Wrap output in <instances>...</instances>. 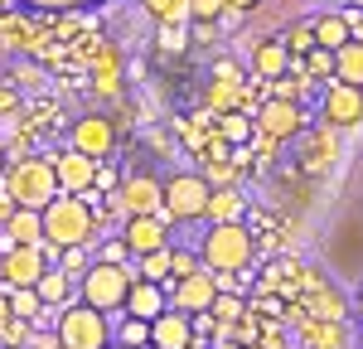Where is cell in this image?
Returning a JSON list of instances; mask_svg holds the SVG:
<instances>
[{
    "label": "cell",
    "instance_id": "ffe728a7",
    "mask_svg": "<svg viewBox=\"0 0 363 349\" xmlns=\"http://www.w3.org/2000/svg\"><path fill=\"white\" fill-rule=\"evenodd\" d=\"M291 73H301L306 83H330V78H335V49H320V44H315L301 63H291Z\"/></svg>",
    "mask_w": 363,
    "mask_h": 349
},
{
    "label": "cell",
    "instance_id": "f1b7e54d",
    "mask_svg": "<svg viewBox=\"0 0 363 349\" xmlns=\"http://www.w3.org/2000/svg\"><path fill=\"white\" fill-rule=\"evenodd\" d=\"M189 15L208 25V20H218V15H223V0H189Z\"/></svg>",
    "mask_w": 363,
    "mask_h": 349
},
{
    "label": "cell",
    "instance_id": "836d02e7",
    "mask_svg": "<svg viewBox=\"0 0 363 349\" xmlns=\"http://www.w3.org/2000/svg\"><path fill=\"white\" fill-rule=\"evenodd\" d=\"M184 272H194V257L189 253H174V272L169 277H184Z\"/></svg>",
    "mask_w": 363,
    "mask_h": 349
},
{
    "label": "cell",
    "instance_id": "277c9868",
    "mask_svg": "<svg viewBox=\"0 0 363 349\" xmlns=\"http://www.w3.org/2000/svg\"><path fill=\"white\" fill-rule=\"evenodd\" d=\"M131 272L121 267V262H92L83 277H78V291H83V301L87 306H97V311H121L126 306V291H131Z\"/></svg>",
    "mask_w": 363,
    "mask_h": 349
},
{
    "label": "cell",
    "instance_id": "7c38bea8",
    "mask_svg": "<svg viewBox=\"0 0 363 349\" xmlns=\"http://www.w3.org/2000/svg\"><path fill=\"white\" fill-rule=\"evenodd\" d=\"M112 145H116V126L107 116H83V121H73V150L102 160V155H112Z\"/></svg>",
    "mask_w": 363,
    "mask_h": 349
},
{
    "label": "cell",
    "instance_id": "cb8c5ba5",
    "mask_svg": "<svg viewBox=\"0 0 363 349\" xmlns=\"http://www.w3.org/2000/svg\"><path fill=\"white\" fill-rule=\"evenodd\" d=\"M203 218H213V223H223V218H242V194L238 189H218V194H208V214Z\"/></svg>",
    "mask_w": 363,
    "mask_h": 349
},
{
    "label": "cell",
    "instance_id": "ab89813d",
    "mask_svg": "<svg viewBox=\"0 0 363 349\" xmlns=\"http://www.w3.org/2000/svg\"><path fill=\"white\" fill-rule=\"evenodd\" d=\"M0 349H5V345H0Z\"/></svg>",
    "mask_w": 363,
    "mask_h": 349
},
{
    "label": "cell",
    "instance_id": "3957f363",
    "mask_svg": "<svg viewBox=\"0 0 363 349\" xmlns=\"http://www.w3.org/2000/svg\"><path fill=\"white\" fill-rule=\"evenodd\" d=\"M54 340H58V349H107L112 345V320H107V311L78 301V306H68L58 316Z\"/></svg>",
    "mask_w": 363,
    "mask_h": 349
},
{
    "label": "cell",
    "instance_id": "83f0119b",
    "mask_svg": "<svg viewBox=\"0 0 363 349\" xmlns=\"http://www.w3.org/2000/svg\"><path fill=\"white\" fill-rule=\"evenodd\" d=\"M208 316H218V320H238L242 316V296H213V306H208Z\"/></svg>",
    "mask_w": 363,
    "mask_h": 349
},
{
    "label": "cell",
    "instance_id": "5bb4252c",
    "mask_svg": "<svg viewBox=\"0 0 363 349\" xmlns=\"http://www.w3.org/2000/svg\"><path fill=\"white\" fill-rule=\"evenodd\" d=\"M0 277H5L10 287H34V282L44 277V257H39V248L15 243V248L0 257Z\"/></svg>",
    "mask_w": 363,
    "mask_h": 349
},
{
    "label": "cell",
    "instance_id": "8992f818",
    "mask_svg": "<svg viewBox=\"0 0 363 349\" xmlns=\"http://www.w3.org/2000/svg\"><path fill=\"white\" fill-rule=\"evenodd\" d=\"M208 179L203 174H174L165 179V204H160V214H165L169 223H194L208 214Z\"/></svg>",
    "mask_w": 363,
    "mask_h": 349
},
{
    "label": "cell",
    "instance_id": "4fadbf2b",
    "mask_svg": "<svg viewBox=\"0 0 363 349\" xmlns=\"http://www.w3.org/2000/svg\"><path fill=\"white\" fill-rule=\"evenodd\" d=\"M121 209L126 214H160V204H165V179H150V174H131L126 184H121Z\"/></svg>",
    "mask_w": 363,
    "mask_h": 349
},
{
    "label": "cell",
    "instance_id": "5b68a950",
    "mask_svg": "<svg viewBox=\"0 0 363 349\" xmlns=\"http://www.w3.org/2000/svg\"><path fill=\"white\" fill-rule=\"evenodd\" d=\"M10 199L20 209H44V204L58 194V174H54V160H20L10 170Z\"/></svg>",
    "mask_w": 363,
    "mask_h": 349
},
{
    "label": "cell",
    "instance_id": "4316f807",
    "mask_svg": "<svg viewBox=\"0 0 363 349\" xmlns=\"http://www.w3.org/2000/svg\"><path fill=\"white\" fill-rule=\"evenodd\" d=\"M10 311H15L20 320H34V316H39V291H34V287H15V301H10Z\"/></svg>",
    "mask_w": 363,
    "mask_h": 349
},
{
    "label": "cell",
    "instance_id": "74e56055",
    "mask_svg": "<svg viewBox=\"0 0 363 349\" xmlns=\"http://www.w3.org/2000/svg\"><path fill=\"white\" fill-rule=\"evenodd\" d=\"M5 5H15V0H0V10H5Z\"/></svg>",
    "mask_w": 363,
    "mask_h": 349
},
{
    "label": "cell",
    "instance_id": "44dd1931",
    "mask_svg": "<svg viewBox=\"0 0 363 349\" xmlns=\"http://www.w3.org/2000/svg\"><path fill=\"white\" fill-rule=\"evenodd\" d=\"M335 78L339 83H359L363 87V39H349L335 49Z\"/></svg>",
    "mask_w": 363,
    "mask_h": 349
},
{
    "label": "cell",
    "instance_id": "6da1fadb",
    "mask_svg": "<svg viewBox=\"0 0 363 349\" xmlns=\"http://www.w3.org/2000/svg\"><path fill=\"white\" fill-rule=\"evenodd\" d=\"M39 214H44V243H54L58 253H63V248H87L92 233H97V218H92V209H87V194L58 189Z\"/></svg>",
    "mask_w": 363,
    "mask_h": 349
},
{
    "label": "cell",
    "instance_id": "484cf974",
    "mask_svg": "<svg viewBox=\"0 0 363 349\" xmlns=\"http://www.w3.org/2000/svg\"><path fill=\"white\" fill-rule=\"evenodd\" d=\"M286 49H291V54H310V49H315V25H310V20L291 25L286 29Z\"/></svg>",
    "mask_w": 363,
    "mask_h": 349
},
{
    "label": "cell",
    "instance_id": "f35d334b",
    "mask_svg": "<svg viewBox=\"0 0 363 349\" xmlns=\"http://www.w3.org/2000/svg\"><path fill=\"white\" fill-rule=\"evenodd\" d=\"M189 349H194V345H189Z\"/></svg>",
    "mask_w": 363,
    "mask_h": 349
},
{
    "label": "cell",
    "instance_id": "d590c367",
    "mask_svg": "<svg viewBox=\"0 0 363 349\" xmlns=\"http://www.w3.org/2000/svg\"><path fill=\"white\" fill-rule=\"evenodd\" d=\"M15 209H20V204L10 199V189H5V194H0V218H10V214H15Z\"/></svg>",
    "mask_w": 363,
    "mask_h": 349
},
{
    "label": "cell",
    "instance_id": "8fae6325",
    "mask_svg": "<svg viewBox=\"0 0 363 349\" xmlns=\"http://www.w3.org/2000/svg\"><path fill=\"white\" fill-rule=\"evenodd\" d=\"M97 165H102V160H92V155H83V150L58 155V160H54L58 189H68V194H87V189L97 184Z\"/></svg>",
    "mask_w": 363,
    "mask_h": 349
},
{
    "label": "cell",
    "instance_id": "603a6c76",
    "mask_svg": "<svg viewBox=\"0 0 363 349\" xmlns=\"http://www.w3.org/2000/svg\"><path fill=\"white\" fill-rule=\"evenodd\" d=\"M169 272H174V248H155V253H140V277H145V282H160V287H165V282H174Z\"/></svg>",
    "mask_w": 363,
    "mask_h": 349
},
{
    "label": "cell",
    "instance_id": "d4e9b609",
    "mask_svg": "<svg viewBox=\"0 0 363 349\" xmlns=\"http://www.w3.org/2000/svg\"><path fill=\"white\" fill-rule=\"evenodd\" d=\"M121 345H131V349H145V345H150V320L121 316Z\"/></svg>",
    "mask_w": 363,
    "mask_h": 349
},
{
    "label": "cell",
    "instance_id": "9c48e42d",
    "mask_svg": "<svg viewBox=\"0 0 363 349\" xmlns=\"http://www.w3.org/2000/svg\"><path fill=\"white\" fill-rule=\"evenodd\" d=\"M121 238H126V248L136 257L140 253H155V248H169V218L165 214H131Z\"/></svg>",
    "mask_w": 363,
    "mask_h": 349
},
{
    "label": "cell",
    "instance_id": "e0dca14e",
    "mask_svg": "<svg viewBox=\"0 0 363 349\" xmlns=\"http://www.w3.org/2000/svg\"><path fill=\"white\" fill-rule=\"evenodd\" d=\"M291 63H296V54L286 49V39H267V44H257V54H252V73H257L262 83H272L281 73H291Z\"/></svg>",
    "mask_w": 363,
    "mask_h": 349
},
{
    "label": "cell",
    "instance_id": "ac0fdd59",
    "mask_svg": "<svg viewBox=\"0 0 363 349\" xmlns=\"http://www.w3.org/2000/svg\"><path fill=\"white\" fill-rule=\"evenodd\" d=\"M5 238L39 248V243H44V214H39V209H15V214L5 218Z\"/></svg>",
    "mask_w": 363,
    "mask_h": 349
},
{
    "label": "cell",
    "instance_id": "1f68e13d",
    "mask_svg": "<svg viewBox=\"0 0 363 349\" xmlns=\"http://www.w3.org/2000/svg\"><path fill=\"white\" fill-rule=\"evenodd\" d=\"M126 253H131V248H126V238H116V243L102 248V257H97V262H126Z\"/></svg>",
    "mask_w": 363,
    "mask_h": 349
},
{
    "label": "cell",
    "instance_id": "8d00e7d4",
    "mask_svg": "<svg viewBox=\"0 0 363 349\" xmlns=\"http://www.w3.org/2000/svg\"><path fill=\"white\" fill-rule=\"evenodd\" d=\"M107 349H131V345H121V340H116V345H107Z\"/></svg>",
    "mask_w": 363,
    "mask_h": 349
},
{
    "label": "cell",
    "instance_id": "4dcf8cb0",
    "mask_svg": "<svg viewBox=\"0 0 363 349\" xmlns=\"http://www.w3.org/2000/svg\"><path fill=\"white\" fill-rule=\"evenodd\" d=\"M63 272H68V277H73V272L83 277V272H87V253H83V248H63Z\"/></svg>",
    "mask_w": 363,
    "mask_h": 349
},
{
    "label": "cell",
    "instance_id": "7a4b0ae2",
    "mask_svg": "<svg viewBox=\"0 0 363 349\" xmlns=\"http://www.w3.org/2000/svg\"><path fill=\"white\" fill-rule=\"evenodd\" d=\"M199 257L208 272H218V277H238V272H247L252 262V228L242 218H223V223H213L208 238L199 243Z\"/></svg>",
    "mask_w": 363,
    "mask_h": 349
},
{
    "label": "cell",
    "instance_id": "d6a6232c",
    "mask_svg": "<svg viewBox=\"0 0 363 349\" xmlns=\"http://www.w3.org/2000/svg\"><path fill=\"white\" fill-rule=\"evenodd\" d=\"M25 5H44V10H68V5H97V0H25Z\"/></svg>",
    "mask_w": 363,
    "mask_h": 349
},
{
    "label": "cell",
    "instance_id": "30bf717a",
    "mask_svg": "<svg viewBox=\"0 0 363 349\" xmlns=\"http://www.w3.org/2000/svg\"><path fill=\"white\" fill-rule=\"evenodd\" d=\"M257 126H262L272 141H291V136H301L306 116H301V107H296L291 97H272V102L257 112Z\"/></svg>",
    "mask_w": 363,
    "mask_h": 349
},
{
    "label": "cell",
    "instance_id": "f546056e",
    "mask_svg": "<svg viewBox=\"0 0 363 349\" xmlns=\"http://www.w3.org/2000/svg\"><path fill=\"white\" fill-rule=\"evenodd\" d=\"M223 131H228L238 145H242V141L252 136V121H247V116H233V112H228V116H223Z\"/></svg>",
    "mask_w": 363,
    "mask_h": 349
},
{
    "label": "cell",
    "instance_id": "7402d4cb",
    "mask_svg": "<svg viewBox=\"0 0 363 349\" xmlns=\"http://www.w3.org/2000/svg\"><path fill=\"white\" fill-rule=\"evenodd\" d=\"M310 25H315V44H320V49H339V44H349V39H354L344 15H315Z\"/></svg>",
    "mask_w": 363,
    "mask_h": 349
},
{
    "label": "cell",
    "instance_id": "2e32d148",
    "mask_svg": "<svg viewBox=\"0 0 363 349\" xmlns=\"http://www.w3.org/2000/svg\"><path fill=\"white\" fill-rule=\"evenodd\" d=\"M160 311H169L165 287H160V282H145V277H136V282H131V291H126V306H121V316L155 320Z\"/></svg>",
    "mask_w": 363,
    "mask_h": 349
},
{
    "label": "cell",
    "instance_id": "e575fe53",
    "mask_svg": "<svg viewBox=\"0 0 363 349\" xmlns=\"http://www.w3.org/2000/svg\"><path fill=\"white\" fill-rule=\"evenodd\" d=\"M145 5H150V15H160V20L174 15V0H145Z\"/></svg>",
    "mask_w": 363,
    "mask_h": 349
},
{
    "label": "cell",
    "instance_id": "52a82bcc",
    "mask_svg": "<svg viewBox=\"0 0 363 349\" xmlns=\"http://www.w3.org/2000/svg\"><path fill=\"white\" fill-rule=\"evenodd\" d=\"M213 296H218V272H208V267L174 277V311H184V316H208Z\"/></svg>",
    "mask_w": 363,
    "mask_h": 349
},
{
    "label": "cell",
    "instance_id": "d6986e66",
    "mask_svg": "<svg viewBox=\"0 0 363 349\" xmlns=\"http://www.w3.org/2000/svg\"><path fill=\"white\" fill-rule=\"evenodd\" d=\"M39 291V306H68V296H73V277L63 272V267H44V277L34 282Z\"/></svg>",
    "mask_w": 363,
    "mask_h": 349
},
{
    "label": "cell",
    "instance_id": "ba28073f",
    "mask_svg": "<svg viewBox=\"0 0 363 349\" xmlns=\"http://www.w3.org/2000/svg\"><path fill=\"white\" fill-rule=\"evenodd\" d=\"M325 121H330V126H339V131L363 126V87L330 78V83H325Z\"/></svg>",
    "mask_w": 363,
    "mask_h": 349
},
{
    "label": "cell",
    "instance_id": "9a60e30c",
    "mask_svg": "<svg viewBox=\"0 0 363 349\" xmlns=\"http://www.w3.org/2000/svg\"><path fill=\"white\" fill-rule=\"evenodd\" d=\"M194 345V325L184 311H160L150 320V349H189Z\"/></svg>",
    "mask_w": 363,
    "mask_h": 349
}]
</instances>
